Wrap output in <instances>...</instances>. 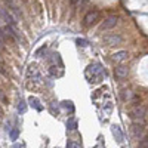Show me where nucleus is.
<instances>
[{
  "mask_svg": "<svg viewBox=\"0 0 148 148\" xmlns=\"http://www.w3.org/2000/svg\"><path fill=\"white\" fill-rule=\"evenodd\" d=\"M104 43L108 46H117L121 43V37L119 34H107L104 36Z\"/></svg>",
  "mask_w": 148,
  "mask_h": 148,
  "instance_id": "20e7f679",
  "label": "nucleus"
},
{
  "mask_svg": "<svg viewBox=\"0 0 148 148\" xmlns=\"http://www.w3.org/2000/svg\"><path fill=\"white\" fill-rule=\"evenodd\" d=\"M62 107L68 108L70 111H73V110H74V107H73V102H70V101H64V102H62Z\"/></svg>",
  "mask_w": 148,
  "mask_h": 148,
  "instance_id": "2eb2a0df",
  "label": "nucleus"
},
{
  "mask_svg": "<svg viewBox=\"0 0 148 148\" xmlns=\"http://www.w3.org/2000/svg\"><path fill=\"white\" fill-rule=\"evenodd\" d=\"M3 47V43H0V49H2Z\"/></svg>",
  "mask_w": 148,
  "mask_h": 148,
  "instance_id": "4be33fe9",
  "label": "nucleus"
},
{
  "mask_svg": "<svg viewBox=\"0 0 148 148\" xmlns=\"http://www.w3.org/2000/svg\"><path fill=\"white\" fill-rule=\"evenodd\" d=\"M98 19H99V12H98V10H90V12L86 14V16L83 19V24H84L86 27H90V25H93Z\"/></svg>",
  "mask_w": 148,
  "mask_h": 148,
  "instance_id": "7ed1b4c3",
  "label": "nucleus"
},
{
  "mask_svg": "<svg viewBox=\"0 0 148 148\" xmlns=\"http://www.w3.org/2000/svg\"><path fill=\"white\" fill-rule=\"evenodd\" d=\"M129 74V68L126 65H119L116 68V77L117 79H126Z\"/></svg>",
  "mask_w": 148,
  "mask_h": 148,
  "instance_id": "423d86ee",
  "label": "nucleus"
},
{
  "mask_svg": "<svg viewBox=\"0 0 148 148\" xmlns=\"http://www.w3.org/2000/svg\"><path fill=\"white\" fill-rule=\"evenodd\" d=\"M121 98L125 101H130V99H133V98H135V95H133L132 90H123L121 92Z\"/></svg>",
  "mask_w": 148,
  "mask_h": 148,
  "instance_id": "9b49d317",
  "label": "nucleus"
},
{
  "mask_svg": "<svg viewBox=\"0 0 148 148\" xmlns=\"http://www.w3.org/2000/svg\"><path fill=\"white\" fill-rule=\"evenodd\" d=\"M111 132H113V135H114V138L117 139V142H121L123 141V133H121V130H120L119 126L113 125V126H111Z\"/></svg>",
  "mask_w": 148,
  "mask_h": 148,
  "instance_id": "6e6552de",
  "label": "nucleus"
},
{
  "mask_svg": "<svg viewBox=\"0 0 148 148\" xmlns=\"http://www.w3.org/2000/svg\"><path fill=\"white\" fill-rule=\"evenodd\" d=\"M28 102H30V105L31 107H34L37 111H42V105H40V102H39V99H37V98H30V99H28Z\"/></svg>",
  "mask_w": 148,
  "mask_h": 148,
  "instance_id": "9d476101",
  "label": "nucleus"
},
{
  "mask_svg": "<svg viewBox=\"0 0 148 148\" xmlns=\"http://www.w3.org/2000/svg\"><path fill=\"white\" fill-rule=\"evenodd\" d=\"M127 52L126 51H120V52H116L114 55H113V61L114 62H123L125 59H127Z\"/></svg>",
  "mask_w": 148,
  "mask_h": 148,
  "instance_id": "0eeeda50",
  "label": "nucleus"
},
{
  "mask_svg": "<svg viewBox=\"0 0 148 148\" xmlns=\"http://www.w3.org/2000/svg\"><path fill=\"white\" fill-rule=\"evenodd\" d=\"M138 148H148V139H147V138H145V139H142V141L139 142Z\"/></svg>",
  "mask_w": 148,
  "mask_h": 148,
  "instance_id": "dca6fc26",
  "label": "nucleus"
},
{
  "mask_svg": "<svg viewBox=\"0 0 148 148\" xmlns=\"http://www.w3.org/2000/svg\"><path fill=\"white\" fill-rule=\"evenodd\" d=\"M67 127H68L70 130H74V129L77 127V121L74 120V119H70V120L67 121Z\"/></svg>",
  "mask_w": 148,
  "mask_h": 148,
  "instance_id": "f8f14e48",
  "label": "nucleus"
},
{
  "mask_svg": "<svg viewBox=\"0 0 148 148\" xmlns=\"http://www.w3.org/2000/svg\"><path fill=\"white\" fill-rule=\"evenodd\" d=\"M102 76H104V70L99 64L89 65L88 70H86V77L89 79V82H99L98 79H101Z\"/></svg>",
  "mask_w": 148,
  "mask_h": 148,
  "instance_id": "f03ea898",
  "label": "nucleus"
},
{
  "mask_svg": "<svg viewBox=\"0 0 148 148\" xmlns=\"http://www.w3.org/2000/svg\"><path fill=\"white\" fill-rule=\"evenodd\" d=\"M0 43H5V33H2V30H0Z\"/></svg>",
  "mask_w": 148,
  "mask_h": 148,
  "instance_id": "aec40b11",
  "label": "nucleus"
},
{
  "mask_svg": "<svg viewBox=\"0 0 148 148\" xmlns=\"http://www.w3.org/2000/svg\"><path fill=\"white\" fill-rule=\"evenodd\" d=\"M14 148H21V147L19 145H14Z\"/></svg>",
  "mask_w": 148,
  "mask_h": 148,
  "instance_id": "412c9836",
  "label": "nucleus"
},
{
  "mask_svg": "<svg viewBox=\"0 0 148 148\" xmlns=\"http://www.w3.org/2000/svg\"><path fill=\"white\" fill-rule=\"evenodd\" d=\"M77 43H79L80 46H88V42H86V40H80V39H79Z\"/></svg>",
  "mask_w": 148,
  "mask_h": 148,
  "instance_id": "6ab92c4d",
  "label": "nucleus"
},
{
  "mask_svg": "<svg viewBox=\"0 0 148 148\" xmlns=\"http://www.w3.org/2000/svg\"><path fill=\"white\" fill-rule=\"evenodd\" d=\"M130 119L135 125H144L145 123V114H147V108L144 105H136L130 110Z\"/></svg>",
  "mask_w": 148,
  "mask_h": 148,
  "instance_id": "f257e3e1",
  "label": "nucleus"
},
{
  "mask_svg": "<svg viewBox=\"0 0 148 148\" xmlns=\"http://www.w3.org/2000/svg\"><path fill=\"white\" fill-rule=\"evenodd\" d=\"M117 22H119V18L117 16H108L105 21H104V24L101 25V30H110V28H113V27H116L117 25Z\"/></svg>",
  "mask_w": 148,
  "mask_h": 148,
  "instance_id": "39448f33",
  "label": "nucleus"
},
{
  "mask_svg": "<svg viewBox=\"0 0 148 148\" xmlns=\"http://www.w3.org/2000/svg\"><path fill=\"white\" fill-rule=\"evenodd\" d=\"M25 110H27V105H25V102H24V101H21V102H19V105H18V111H19V113H25Z\"/></svg>",
  "mask_w": 148,
  "mask_h": 148,
  "instance_id": "ddd939ff",
  "label": "nucleus"
},
{
  "mask_svg": "<svg viewBox=\"0 0 148 148\" xmlns=\"http://www.w3.org/2000/svg\"><path fill=\"white\" fill-rule=\"evenodd\" d=\"M10 138L12 139H16L18 138V129H14V130L10 132Z\"/></svg>",
  "mask_w": 148,
  "mask_h": 148,
  "instance_id": "a211bd4d",
  "label": "nucleus"
},
{
  "mask_svg": "<svg viewBox=\"0 0 148 148\" xmlns=\"http://www.w3.org/2000/svg\"><path fill=\"white\" fill-rule=\"evenodd\" d=\"M132 130H133V135H135V136H138V138H142V136H144V129H142L141 125H133Z\"/></svg>",
  "mask_w": 148,
  "mask_h": 148,
  "instance_id": "1a4fd4ad",
  "label": "nucleus"
},
{
  "mask_svg": "<svg viewBox=\"0 0 148 148\" xmlns=\"http://www.w3.org/2000/svg\"><path fill=\"white\" fill-rule=\"evenodd\" d=\"M49 73H51L52 76H59V74H61V73L58 71V67H55V65H52V67H51V70H49Z\"/></svg>",
  "mask_w": 148,
  "mask_h": 148,
  "instance_id": "4468645a",
  "label": "nucleus"
},
{
  "mask_svg": "<svg viewBox=\"0 0 148 148\" xmlns=\"http://www.w3.org/2000/svg\"><path fill=\"white\" fill-rule=\"evenodd\" d=\"M67 148H82V147H80V144H77V142H70V144L67 145Z\"/></svg>",
  "mask_w": 148,
  "mask_h": 148,
  "instance_id": "f3484780",
  "label": "nucleus"
}]
</instances>
